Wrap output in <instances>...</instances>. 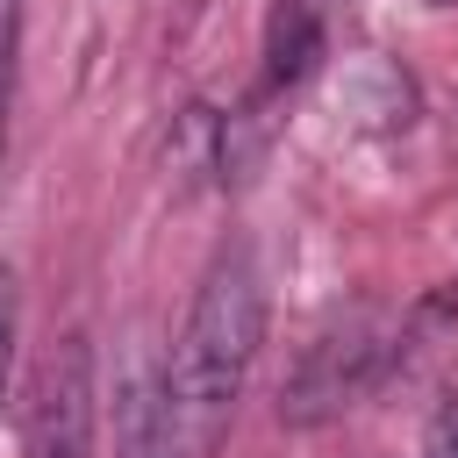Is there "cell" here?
<instances>
[{"label":"cell","instance_id":"6da1fadb","mask_svg":"<svg viewBox=\"0 0 458 458\" xmlns=\"http://www.w3.org/2000/svg\"><path fill=\"white\" fill-rule=\"evenodd\" d=\"M258 336H265V279H258L250 243H229V250H215V265L193 293V315L172 344V365L157 379V415H165L172 458H215L222 451L236 394H243L250 358H258Z\"/></svg>","mask_w":458,"mask_h":458},{"label":"cell","instance_id":"7a4b0ae2","mask_svg":"<svg viewBox=\"0 0 458 458\" xmlns=\"http://www.w3.org/2000/svg\"><path fill=\"white\" fill-rule=\"evenodd\" d=\"M386 358H394L386 322H379V315H365V308H358V315H344L336 329H322V336L308 344V358H301V372H293V386H286L279 415H286L293 429L344 415L351 401H365V394L379 386Z\"/></svg>","mask_w":458,"mask_h":458},{"label":"cell","instance_id":"3957f363","mask_svg":"<svg viewBox=\"0 0 458 458\" xmlns=\"http://www.w3.org/2000/svg\"><path fill=\"white\" fill-rule=\"evenodd\" d=\"M21 458H93V358H86V336H64L43 358L29 429H21Z\"/></svg>","mask_w":458,"mask_h":458},{"label":"cell","instance_id":"277c9868","mask_svg":"<svg viewBox=\"0 0 458 458\" xmlns=\"http://www.w3.org/2000/svg\"><path fill=\"white\" fill-rule=\"evenodd\" d=\"M315 57H322V29H315V14H308L301 0H279V14H272V43H265V86L279 93V86L308 79Z\"/></svg>","mask_w":458,"mask_h":458},{"label":"cell","instance_id":"5b68a950","mask_svg":"<svg viewBox=\"0 0 458 458\" xmlns=\"http://www.w3.org/2000/svg\"><path fill=\"white\" fill-rule=\"evenodd\" d=\"M114 458H172L165 415H157V386H150V379H129V386H122V408H114Z\"/></svg>","mask_w":458,"mask_h":458},{"label":"cell","instance_id":"8992f818","mask_svg":"<svg viewBox=\"0 0 458 458\" xmlns=\"http://www.w3.org/2000/svg\"><path fill=\"white\" fill-rule=\"evenodd\" d=\"M7 93H14V0H0V150H7Z\"/></svg>","mask_w":458,"mask_h":458},{"label":"cell","instance_id":"52a82bcc","mask_svg":"<svg viewBox=\"0 0 458 458\" xmlns=\"http://www.w3.org/2000/svg\"><path fill=\"white\" fill-rule=\"evenodd\" d=\"M422 458H458V401H444V408H437V422H429V444H422Z\"/></svg>","mask_w":458,"mask_h":458},{"label":"cell","instance_id":"ba28073f","mask_svg":"<svg viewBox=\"0 0 458 458\" xmlns=\"http://www.w3.org/2000/svg\"><path fill=\"white\" fill-rule=\"evenodd\" d=\"M7 358H14V272L0 265V386H7Z\"/></svg>","mask_w":458,"mask_h":458},{"label":"cell","instance_id":"9c48e42d","mask_svg":"<svg viewBox=\"0 0 458 458\" xmlns=\"http://www.w3.org/2000/svg\"><path fill=\"white\" fill-rule=\"evenodd\" d=\"M429 7H458V0H429Z\"/></svg>","mask_w":458,"mask_h":458}]
</instances>
